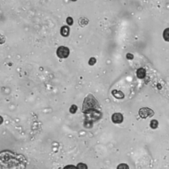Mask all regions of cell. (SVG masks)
<instances>
[{
	"label": "cell",
	"mask_w": 169,
	"mask_h": 169,
	"mask_svg": "<svg viewBox=\"0 0 169 169\" xmlns=\"http://www.w3.org/2000/svg\"><path fill=\"white\" fill-rule=\"evenodd\" d=\"M57 55L60 58H67L69 56V49L67 47L61 46L57 49Z\"/></svg>",
	"instance_id": "1"
},
{
	"label": "cell",
	"mask_w": 169,
	"mask_h": 169,
	"mask_svg": "<svg viewBox=\"0 0 169 169\" xmlns=\"http://www.w3.org/2000/svg\"><path fill=\"white\" fill-rule=\"evenodd\" d=\"M139 114L142 119H146L148 117H152L154 115V112L148 108H143L140 109L139 111Z\"/></svg>",
	"instance_id": "2"
},
{
	"label": "cell",
	"mask_w": 169,
	"mask_h": 169,
	"mask_svg": "<svg viewBox=\"0 0 169 169\" xmlns=\"http://www.w3.org/2000/svg\"><path fill=\"white\" fill-rule=\"evenodd\" d=\"M112 120H113V122L114 124H121L124 121V116L121 114L116 113V114H113Z\"/></svg>",
	"instance_id": "3"
},
{
	"label": "cell",
	"mask_w": 169,
	"mask_h": 169,
	"mask_svg": "<svg viewBox=\"0 0 169 169\" xmlns=\"http://www.w3.org/2000/svg\"><path fill=\"white\" fill-rule=\"evenodd\" d=\"M136 75H137V77H138L139 79H144V78L145 77V75H146L145 69L144 68H140V69H137Z\"/></svg>",
	"instance_id": "4"
},
{
	"label": "cell",
	"mask_w": 169,
	"mask_h": 169,
	"mask_svg": "<svg viewBox=\"0 0 169 169\" xmlns=\"http://www.w3.org/2000/svg\"><path fill=\"white\" fill-rule=\"evenodd\" d=\"M69 31H70V29H69V26L64 25V26L61 28V30H60V33H61V35L63 36L67 37V36H69Z\"/></svg>",
	"instance_id": "5"
},
{
	"label": "cell",
	"mask_w": 169,
	"mask_h": 169,
	"mask_svg": "<svg viewBox=\"0 0 169 169\" xmlns=\"http://www.w3.org/2000/svg\"><path fill=\"white\" fill-rule=\"evenodd\" d=\"M112 93L114 95V97H115L116 98H118V99H122V98L124 97V93H123L122 92H120V91H116V90H115V91H113Z\"/></svg>",
	"instance_id": "6"
},
{
	"label": "cell",
	"mask_w": 169,
	"mask_h": 169,
	"mask_svg": "<svg viewBox=\"0 0 169 169\" xmlns=\"http://www.w3.org/2000/svg\"><path fill=\"white\" fill-rule=\"evenodd\" d=\"M88 23H89V19H86V18H84V17L83 18H81L80 20H79V25H81L82 27H83V26H86Z\"/></svg>",
	"instance_id": "7"
},
{
	"label": "cell",
	"mask_w": 169,
	"mask_h": 169,
	"mask_svg": "<svg viewBox=\"0 0 169 169\" xmlns=\"http://www.w3.org/2000/svg\"><path fill=\"white\" fill-rule=\"evenodd\" d=\"M163 38L166 42H169V28L165 29L163 31Z\"/></svg>",
	"instance_id": "8"
},
{
	"label": "cell",
	"mask_w": 169,
	"mask_h": 169,
	"mask_svg": "<svg viewBox=\"0 0 169 169\" xmlns=\"http://www.w3.org/2000/svg\"><path fill=\"white\" fill-rule=\"evenodd\" d=\"M150 126L151 129H157V127H158V121L157 120H152V121L151 122Z\"/></svg>",
	"instance_id": "9"
},
{
	"label": "cell",
	"mask_w": 169,
	"mask_h": 169,
	"mask_svg": "<svg viewBox=\"0 0 169 169\" xmlns=\"http://www.w3.org/2000/svg\"><path fill=\"white\" fill-rule=\"evenodd\" d=\"M117 169H129V166L126 163H121L117 166Z\"/></svg>",
	"instance_id": "10"
},
{
	"label": "cell",
	"mask_w": 169,
	"mask_h": 169,
	"mask_svg": "<svg viewBox=\"0 0 169 169\" xmlns=\"http://www.w3.org/2000/svg\"><path fill=\"white\" fill-rule=\"evenodd\" d=\"M76 167H77V169H88V167H87V165L85 163H82V162L78 164L77 166H76Z\"/></svg>",
	"instance_id": "11"
},
{
	"label": "cell",
	"mask_w": 169,
	"mask_h": 169,
	"mask_svg": "<svg viewBox=\"0 0 169 169\" xmlns=\"http://www.w3.org/2000/svg\"><path fill=\"white\" fill-rule=\"evenodd\" d=\"M77 111V106L76 105H72L71 106V108H69V112L71 113V114H75Z\"/></svg>",
	"instance_id": "12"
},
{
	"label": "cell",
	"mask_w": 169,
	"mask_h": 169,
	"mask_svg": "<svg viewBox=\"0 0 169 169\" xmlns=\"http://www.w3.org/2000/svg\"><path fill=\"white\" fill-rule=\"evenodd\" d=\"M66 22L69 25H72L73 23H74L73 18H71V17H68V18H67V19H66Z\"/></svg>",
	"instance_id": "13"
},
{
	"label": "cell",
	"mask_w": 169,
	"mask_h": 169,
	"mask_svg": "<svg viewBox=\"0 0 169 169\" xmlns=\"http://www.w3.org/2000/svg\"><path fill=\"white\" fill-rule=\"evenodd\" d=\"M97 63V60H96V58H90V60H89V64L90 65H94L95 64Z\"/></svg>",
	"instance_id": "14"
},
{
	"label": "cell",
	"mask_w": 169,
	"mask_h": 169,
	"mask_svg": "<svg viewBox=\"0 0 169 169\" xmlns=\"http://www.w3.org/2000/svg\"><path fill=\"white\" fill-rule=\"evenodd\" d=\"M64 169H77V167L74 165H68L64 167Z\"/></svg>",
	"instance_id": "15"
},
{
	"label": "cell",
	"mask_w": 169,
	"mask_h": 169,
	"mask_svg": "<svg viewBox=\"0 0 169 169\" xmlns=\"http://www.w3.org/2000/svg\"><path fill=\"white\" fill-rule=\"evenodd\" d=\"M126 57H127V58L128 59H133L134 58V56H133V54H131V53H128L127 54V56H126Z\"/></svg>",
	"instance_id": "16"
}]
</instances>
